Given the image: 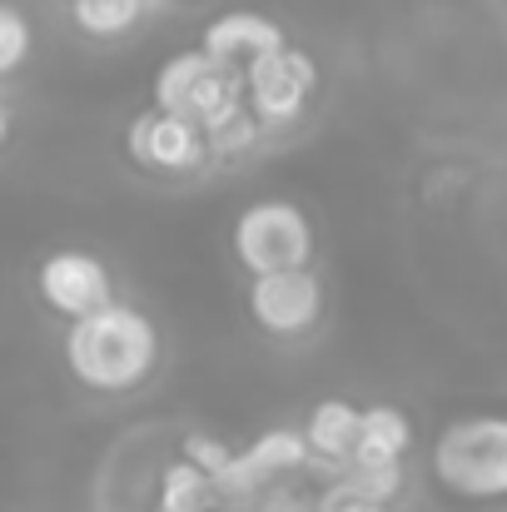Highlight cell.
Returning a JSON list of instances; mask_svg holds the SVG:
<instances>
[{
	"instance_id": "obj_1",
	"label": "cell",
	"mask_w": 507,
	"mask_h": 512,
	"mask_svg": "<svg viewBox=\"0 0 507 512\" xmlns=\"http://www.w3.org/2000/svg\"><path fill=\"white\" fill-rule=\"evenodd\" d=\"M65 368L95 393H130L160 368V329L135 304H100L95 314L70 319Z\"/></svg>"
},
{
	"instance_id": "obj_2",
	"label": "cell",
	"mask_w": 507,
	"mask_h": 512,
	"mask_svg": "<svg viewBox=\"0 0 507 512\" xmlns=\"http://www.w3.org/2000/svg\"><path fill=\"white\" fill-rule=\"evenodd\" d=\"M433 478L453 498H507V418H458L433 443Z\"/></svg>"
},
{
	"instance_id": "obj_3",
	"label": "cell",
	"mask_w": 507,
	"mask_h": 512,
	"mask_svg": "<svg viewBox=\"0 0 507 512\" xmlns=\"http://www.w3.org/2000/svg\"><path fill=\"white\" fill-rule=\"evenodd\" d=\"M234 254L249 274L309 264L314 259V224L289 199H254L234 219Z\"/></svg>"
},
{
	"instance_id": "obj_4",
	"label": "cell",
	"mask_w": 507,
	"mask_h": 512,
	"mask_svg": "<svg viewBox=\"0 0 507 512\" xmlns=\"http://www.w3.org/2000/svg\"><path fill=\"white\" fill-rule=\"evenodd\" d=\"M314 90H319V65L294 45H279L244 65V105L259 120V130H289Z\"/></svg>"
},
{
	"instance_id": "obj_5",
	"label": "cell",
	"mask_w": 507,
	"mask_h": 512,
	"mask_svg": "<svg viewBox=\"0 0 507 512\" xmlns=\"http://www.w3.org/2000/svg\"><path fill=\"white\" fill-rule=\"evenodd\" d=\"M249 319L269 339H299V334L319 329V319H324V279L309 264L254 274V284H249Z\"/></svg>"
},
{
	"instance_id": "obj_6",
	"label": "cell",
	"mask_w": 507,
	"mask_h": 512,
	"mask_svg": "<svg viewBox=\"0 0 507 512\" xmlns=\"http://www.w3.org/2000/svg\"><path fill=\"white\" fill-rule=\"evenodd\" d=\"M125 150H130L135 165H145V170H155V174H189L209 160V135L194 120L169 115V110L155 105V110H145L130 125Z\"/></svg>"
},
{
	"instance_id": "obj_7",
	"label": "cell",
	"mask_w": 507,
	"mask_h": 512,
	"mask_svg": "<svg viewBox=\"0 0 507 512\" xmlns=\"http://www.w3.org/2000/svg\"><path fill=\"white\" fill-rule=\"evenodd\" d=\"M309 458H314V448H309V438H304L299 428H269V433H259L244 453L229 458V468L219 473L214 488H219L224 498H254V493H264L274 478L309 468Z\"/></svg>"
},
{
	"instance_id": "obj_8",
	"label": "cell",
	"mask_w": 507,
	"mask_h": 512,
	"mask_svg": "<svg viewBox=\"0 0 507 512\" xmlns=\"http://www.w3.org/2000/svg\"><path fill=\"white\" fill-rule=\"evenodd\" d=\"M40 299L70 324V319H80V314H95L100 304H110L115 299V279H110V269L95 259V254H85V249H60V254H50L45 264H40Z\"/></svg>"
},
{
	"instance_id": "obj_9",
	"label": "cell",
	"mask_w": 507,
	"mask_h": 512,
	"mask_svg": "<svg viewBox=\"0 0 507 512\" xmlns=\"http://www.w3.org/2000/svg\"><path fill=\"white\" fill-rule=\"evenodd\" d=\"M219 65H234V70H244L254 55H269V50H279V45H289L284 40V30L269 20V15H259V10H224V15H214L209 25H204V40H199Z\"/></svg>"
},
{
	"instance_id": "obj_10",
	"label": "cell",
	"mask_w": 507,
	"mask_h": 512,
	"mask_svg": "<svg viewBox=\"0 0 507 512\" xmlns=\"http://www.w3.org/2000/svg\"><path fill=\"white\" fill-rule=\"evenodd\" d=\"M358 423H363V408H353L348 398H324L309 408L304 438L324 463H343L358 453Z\"/></svg>"
},
{
	"instance_id": "obj_11",
	"label": "cell",
	"mask_w": 507,
	"mask_h": 512,
	"mask_svg": "<svg viewBox=\"0 0 507 512\" xmlns=\"http://www.w3.org/2000/svg\"><path fill=\"white\" fill-rule=\"evenodd\" d=\"M219 60L199 45V50H179V55H169L165 65H160V75H155V105L169 110V115H184L189 120V110H194V95H199V85L209 80V70H214Z\"/></svg>"
},
{
	"instance_id": "obj_12",
	"label": "cell",
	"mask_w": 507,
	"mask_h": 512,
	"mask_svg": "<svg viewBox=\"0 0 507 512\" xmlns=\"http://www.w3.org/2000/svg\"><path fill=\"white\" fill-rule=\"evenodd\" d=\"M413 448V423L403 408L393 403H373L363 408V423H358V453L353 458H368V463H393Z\"/></svg>"
},
{
	"instance_id": "obj_13",
	"label": "cell",
	"mask_w": 507,
	"mask_h": 512,
	"mask_svg": "<svg viewBox=\"0 0 507 512\" xmlns=\"http://www.w3.org/2000/svg\"><path fill=\"white\" fill-rule=\"evenodd\" d=\"M219 498L214 478L204 468H194L189 458L169 463L160 478V512H209V503Z\"/></svg>"
},
{
	"instance_id": "obj_14",
	"label": "cell",
	"mask_w": 507,
	"mask_h": 512,
	"mask_svg": "<svg viewBox=\"0 0 507 512\" xmlns=\"http://www.w3.org/2000/svg\"><path fill=\"white\" fill-rule=\"evenodd\" d=\"M70 10H75V25H80L85 35H95V40H115V35H125L135 20L150 15L145 0H70Z\"/></svg>"
},
{
	"instance_id": "obj_15",
	"label": "cell",
	"mask_w": 507,
	"mask_h": 512,
	"mask_svg": "<svg viewBox=\"0 0 507 512\" xmlns=\"http://www.w3.org/2000/svg\"><path fill=\"white\" fill-rule=\"evenodd\" d=\"M30 55V20L15 5H0V75L20 70Z\"/></svg>"
},
{
	"instance_id": "obj_16",
	"label": "cell",
	"mask_w": 507,
	"mask_h": 512,
	"mask_svg": "<svg viewBox=\"0 0 507 512\" xmlns=\"http://www.w3.org/2000/svg\"><path fill=\"white\" fill-rule=\"evenodd\" d=\"M179 458H189L194 468H204V473L219 483V473L229 468L234 448H229V443H219V438H209V433H189V438H184V448H179Z\"/></svg>"
},
{
	"instance_id": "obj_17",
	"label": "cell",
	"mask_w": 507,
	"mask_h": 512,
	"mask_svg": "<svg viewBox=\"0 0 507 512\" xmlns=\"http://www.w3.org/2000/svg\"><path fill=\"white\" fill-rule=\"evenodd\" d=\"M329 512H393L388 503H373V498H348V503H334Z\"/></svg>"
},
{
	"instance_id": "obj_18",
	"label": "cell",
	"mask_w": 507,
	"mask_h": 512,
	"mask_svg": "<svg viewBox=\"0 0 507 512\" xmlns=\"http://www.w3.org/2000/svg\"><path fill=\"white\" fill-rule=\"evenodd\" d=\"M289 512H329V508H324V498H314V503H309V498H294Z\"/></svg>"
},
{
	"instance_id": "obj_19",
	"label": "cell",
	"mask_w": 507,
	"mask_h": 512,
	"mask_svg": "<svg viewBox=\"0 0 507 512\" xmlns=\"http://www.w3.org/2000/svg\"><path fill=\"white\" fill-rule=\"evenodd\" d=\"M5 135H10V115L0 110V145H5Z\"/></svg>"
}]
</instances>
